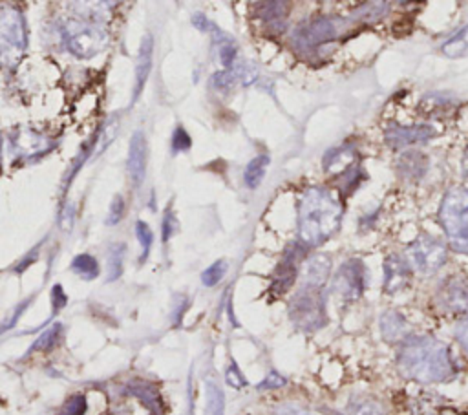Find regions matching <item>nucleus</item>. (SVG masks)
Segmentation results:
<instances>
[{"label": "nucleus", "mask_w": 468, "mask_h": 415, "mask_svg": "<svg viewBox=\"0 0 468 415\" xmlns=\"http://www.w3.org/2000/svg\"><path fill=\"white\" fill-rule=\"evenodd\" d=\"M274 415H314V413H313V411H307V410H303V408L287 404V406H280V408L274 411Z\"/></svg>", "instance_id": "obj_44"}, {"label": "nucleus", "mask_w": 468, "mask_h": 415, "mask_svg": "<svg viewBox=\"0 0 468 415\" xmlns=\"http://www.w3.org/2000/svg\"><path fill=\"white\" fill-rule=\"evenodd\" d=\"M124 250L126 247L122 243H113L108 250V280H115L122 272V261H124Z\"/></svg>", "instance_id": "obj_29"}, {"label": "nucleus", "mask_w": 468, "mask_h": 415, "mask_svg": "<svg viewBox=\"0 0 468 415\" xmlns=\"http://www.w3.org/2000/svg\"><path fill=\"white\" fill-rule=\"evenodd\" d=\"M331 272V258L327 254H313L303 265V282L307 285L324 287Z\"/></svg>", "instance_id": "obj_19"}, {"label": "nucleus", "mask_w": 468, "mask_h": 415, "mask_svg": "<svg viewBox=\"0 0 468 415\" xmlns=\"http://www.w3.org/2000/svg\"><path fill=\"white\" fill-rule=\"evenodd\" d=\"M327 415H342V413H338V411H329Z\"/></svg>", "instance_id": "obj_47"}, {"label": "nucleus", "mask_w": 468, "mask_h": 415, "mask_svg": "<svg viewBox=\"0 0 468 415\" xmlns=\"http://www.w3.org/2000/svg\"><path fill=\"white\" fill-rule=\"evenodd\" d=\"M176 229H177V219H176V216L170 210H166V214L163 218V241L165 243L172 238Z\"/></svg>", "instance_id": "obj_43"}, {"label": "nucleus", "mask_w": 468, "mask_h": 415, "mask_svg": "<svg viewBox=\"0 0 468 415\" xmlns=\"http://www.w3.org/2000/svg\"><path fill=\"white\" fill-rule=\"evenodd\" d=\"M152 55H154V40L150 35H144L139 46V53H137V64H135V86H133V93H132V104L139 99L144 82L150 75L152 69Z\"/></svg>", "instance_id": "obj_16"}, {"label": "nucleus", "mask_w": 468, "mask_h": 415, "mask_svg": "<svg viewBox=\"0 0 468 415\" xmlns=\"http://www.w3.org/2000/svg\"><path fill=\"white\" fill-rule=\"evenodd\" d=\"M428 157L417 150H406L397 159V170L406 181H419L428 170Z\"/></svg>", "instance_id": "obj_17"}, {"label": "nucleus", "mask_w": 468, "mask_h": 415, "mask_svg": "<svg viewBox=\"0 0 468 415\" xmlns=\"http://www.w3.org/2000/svg\"><path fill=\"white\" fill-rule=\"evenodd\" d=\"M122 214H124V199H122V196H115L112 205H110L106 223L108 225H117L122 219Z\"/></svg>", "instance_id": "obj_39"}, {"label": "nucleus", "mask_w": 468, "mask_h": 415, "mask_svg": "<svg viewBox=\"0 0 468 415\" xmlns=\"http://www.w3.org/2000/svg\"><path fill=\"white\" fill-rule=\"evenodd\" d=\"M71 271L82 280H93L99 276V261L91 254H79L71 261Z\"/></svg>", "instance_id": "obj_25"}, {"label": "nucleus", "mask_w": 468, "mask_h": 415, "mask_svg": "<svg viewBox=\"0 0 468 415\" xmlns=\"http://www.w3.org/2000/svg\"><path fill=\"white\" fill-rule=\"evenodd\" d=\"M135 236L143 247V252H141V261L146 260L148 252H150V247H152V241H154V234H152V229L148 227L146 221H135Z\"/></svg>", "instance_id": "obj_35"}, {"label": "nucleus", "mask_w": 468, "mask_h": 415, "mask_svg": "<svg viewBox=\"0 0 468 415\" xmlns=\"http://www.w3.org/2000/svg\"><path fill=\"white\" fill-rule=\"evenodd\" d=\"M455 340L459 342L461 349L468 356V316L464 320H461L459 325L455 327Z\"/></svg>", "instance_id": "obj_42"}, {"label": "nucleus", "mask_w": 468, "mask_h": 415, "mask_svg": "<svg viewBox=\"0 0 468 415\" xmlns=\"http://www.w3.org/2000/svg\"><path fill=\"white\" fill-rule=\"evenodd\" d=\"M192 144V139L190 135L186 133V130L183 126H176L174 133H172V152L177 154V152H186Z\"/></svg>", "instance_id": "obj_38"}, {"label": "nucleus", "mask_w": 468, "mask_h": 415, "mask_svg": "<svg viewBox=\"0 0 468 415\" xmlns=\"http://www.w3.org/2000/svg\"><path fill=\"white\" fill-rule=\"evenodd\" d=\"M441 227L453 250L468 254V188H450L439 207Z\"/></svg>", "instance_id": "obj_3"}, {"label": "nucleus", "mask_w": 468, "mask_h": 415, "mask_svg": "<svg viewBox=\"0 0 468 415\" xmlns=\"http://www.w3.org/2000/svg\"><path fill=\"white\" fill-rule=\"evenodd\" d=\"M27 46L26 18L20 9L0 7V64L13 66Z\"/></svg>", "instance_id": "obj_6"}, {"label": "nucleus", "mask_w": 468, "mask_h": 415, "mask_svg": "<svg viewBox=\"0 0 468 415\" xmlns=\"http://www.w3.org/2000/svg\"><path fill=\"white\" fill-rule=\"evenodd\" d=\"M60 35L64 46L80 59H91L99 55L106 44L108 35L99 26L86 18H68L60 26Z\"/></svg>", "instance_id": "obj_5"}, {"label": "nucleus", "mask_w": 468, "mask_h": 415, "mask_svg": "<svg viewBox=\"0 0 468 415\" xmlns=\"http://www.w3.org/2000/svg\"><path fill=\"white\" fill-rule=\"evenodd\" d=\"M397 366L406 378L420 384L448 382L457 371L448 346L428 335H410L402 340Z\"/></svg>", "instance_id": "obj_1"}, {"label": "nucleus", "mask_w": 468, "mask_h": 415, "mask_svg": "<svg viewBox=\"0 0 468 415\" xmlns=\"http://www.w3.org/2000/svg\"><path fill=\"white\" fill-rule=\"evenodd\" d=\"M225 272H227V261L225 260H218V261H214L212 265H208L201 272V282H203V285L212 287V285H216V283H219L223 280Z\"/></svg>", "instance_id": "obj_33"}, {"label": "nucleus", "mask_w": 468, "mask_h": 415, "mask_svg": "<svg viewBox=\"0 0 468 415\" xmlns=\"http://www.w3.org/2000/svg\"><path fill=\"white\" fill-rule=\"evenodd\" d=\"M340 20L335 16H314L307 22L298 24L291 33V42L298 53H313L324 44L333 42L340 31Z\"/></svg>", "instance_id": "obj_7"}, {"label": "nucleus", "mask_w": 468, "mask_h": 415, "mask_svg": "<svg viewBox=\"0 0 468 415\" xmlns=\"http://www.w3.org/2000/svg\"><path fill=\"white\" fill-rule=\"evenodd\" d=\"M349 415H386V413L377 400L356 399L349 404Z\"/></svg>", "instance_id": "obj_32"}, {"label": "nucleus", "mask_w": 468, "mask_h": 415, "mask_svg": "<svg viewBox=\"0 0 468 415\" xmlns=\"http://www.w3.org/2000/svg\"><path fill=\"white\" fill-rule=\"evenodd\" d=\"M0 150H2V137H0ZM0 168H2V161H0Z\"/></svg>", "instance_id": "obj_48"}, {"label": "nucleus", "mask_w": 468, "mask_h": 415, "mask_svg": "<svg viewBox=\"0 0 468 415\" xmlns=\"http://www.w3.org/2000/svg\"><path fill=\"white\" fill-rule=\"evenodd\" d=\"M289 13L287 2H260L256 4V15L265 24H278L282 22Z\"/></svg>", "instance_id": "obj_24"}, {"label": "nucleus", "mask_w": 468, "mask_h": 415, "mask_svg": "<svg viewBox=\"0 0 468 415\" xmlns=\"http://www.w3.org/2000/svg\"><path fill=\"white\" fill-rule=\"evenodd\" d=\"M380 333L386 342L395 344L410 336V325L400 313L389 309V311H384L380 316Z\"/></svg>", "instance_id": "obj_18"}, {"label": "nucleus", "mask_w": 468, "mask_h": 415, "mask_svg": "<svg viewBox=\"0 0 468 415\" xmlns=\"http://www.w3.org/2000/svg\"><path fill=\"white\" fill-rule=\"evenodd\" d=\"M446 247L430 234L417 236L406 249V260L420 274L437 272L446 261Z\"/></svg>", "instance_id": "obj_8"}, {"label": "nucleus", "mask_w": 468, "mask_h": 415, "mask_svg": "<svg viewBox=\"0 0 468 415\" xmlns=\"http://www.w3.org/2000/svg\"><path fill=\"white\" fill-rule=\"evenodd\" d=\"M212 38H214V46L218 51V59L221 62V66L225 69H230L236 64V57H238V46L232 40V37H229L227 33H223L216 24L210 29Z\"/></svg>", "instance_id": "obj_22"}, {"label": "nucleus", "mask_w": 468, "mask_h": 415, "mask_svg": "<svg viewBox=\"0 0 468 415\" xmlns=\"http://www.w3.org/2000/svg\"><path fill=\"white\" fill-rule=\"evenodd\" d=\"M442 402L435 395H420L415 399L413 415H441Z\"/></svg>", "instance_id": "obj_30"}, {"label": "nucleus", "mask_w": 468, "mask_h": 415, "mask_svg": "<svg viewBox=\"0 0 468 415\" xmlns=\"http://www.w3.org/2000/svg\"><path fill=\"white\" fill-rule=\"evenodd\" d=\"M303 254V245H289L283 258L280 260V263L274 267L272 278H271V287L269 293L272 296H282L283 293L289 291V287L296 282L298 276V261L300 256Z\"/></svg>", "instance_id": "obj_11"}, {"label": "nucleus", "mask_w": 468, "mask_h": 415, "mask_svg": "<svg viewBox=\"0 0 468 415\" xmlns=\"http://www.w3.org/2000/svg\"><path fill=\"white\" fill-rule=\"evenodd\" d=\"M353 165H356V152L353 144L333 148L324 157V168L325 172H336L338 176L349 170Z\"/></svg>", "instance_id": "obj_21"}, {"label": "nucleus", "mask_w": 468, "mask_h": 415, "mask_svg": "<svg viewBox=\"0 0 468 415\" xmlns=\"http://www.w3.org/2000/svg\"><path fill=\"white\" fill-rule=\"evenodd\" d=\"M271 165V157L267 154H261V155H256L247 166H245V172H243V181L249 188H256L260 186L267 168Z\"/></svg>", "instance_id": "obj_23"}, {"label": "nucleus", "mask_w": 468, "mask_h": 415, "mask_svg": "<svg viewBox=\"0 0 468 415\" xmlns=\"http://www.w3.org/2000/svg\"><path fill=\"white\" fill-rule=\"evenodd\" d=\"M289 318L296 329L305 333H314L327 325V311H325V291L324 287L302 283V287L291 296Z\"/></svg>", "instance_id": "obj_4"}, {"label": "nucleus", "mask_w": 468, "mask_h": 415, "mask_svg": "<svg viewBox=\"0 0 468 415\" xmlns=\"http://www.w3.org/2000/svg\"><path fill=\"white\" fill-rule=\"evenodd\" d=\"M207 393V404H205V413L207 415H223L225 413V397L219 386L214 380H207L205 386Z\"/></svg>", "instance_id": "obj_26"}, {"label": "nucleus", "mask_w": 468, "mask_h": 415, "mask_svg": "<svg viewBox=\"0 0 468 415\" xmlns=\"http://www.w3.org/2000/svg\"><path fill=\"white\" fill-rule=\"evenodd\" d=\"M225 380H227V384L229 386H232V388H243L245 384H247V380L243 378V375H241V371L238 369V366L232 362L227 369H225Z\"/></svg>", "instance_id": "obj_40"}, {"label": "nucleus", "mask_w": 468, "mask_h": 415, "mask_svg": "<svg viewBox=\"0 0 468 415\" xmlns=\"http://www.w3.org/2000/svg\"><path fill=\"white\" fill-rule=\"evenodd\" d=\"M212 86L218 88V90H229L234 86V82H238V77H236V71L230 68V69H221V71H216L210 79Z\"/></svg>", "instance_id": "obj_37"}, {"label": "nucleus", "mask_w": 468, "mask_h": 415, "mask_svg": "<svg viewBox=\"0 0 468 415\" xmlns=\"http://www.w3.org/2000/svg\"><path fill=\"white\" fill-rule=\"evenodd\" d=\"M51 300H53V311H58V309L64 307L66 296H64L62 285H55V287H53V291H51Z\"/></svg>", "instance_id": "obj_45"}, {"label": "nucleus", "mask_w": 468, "mask_h": 415, "mask_svg": "<svg viewBox=\"0 0 468 415\" xmlns=\"http://www.w3.org/2000/svg\"><path fill=\"white\" fill-rule=\"evenodd\" d=\"M468 51V26L457 31L448 42L442 44V53L446 57H459Z\"/></svg>", "instance_id": "obj_28"}, {"label": "nucleus", "mask_w": 468, "mask_h": 415, "mask_svg": "<svg viewBox=\"0 0 468 415\" xmlns=\"http://www.w3.org/2000/svg\"><path fill=\"white\" fill-rule=\"evenodd\" d=\"M285 382L287 380L278 371H269L267 377L258 384V389H276V388L285 386Z\"/></svg>", "instance_id": "obj_41"}, {"label": "nucleus", "mask_w": 468, "mask_h": 415, "mask_svg": "<svg viewBox=\"0 0 468 415\" xmlns=\"http://www.w3.org/2000/svg\"><path fill=\"white\" fill-rule=\"evenodd\" d=\"M461 170H463V176L468 179V148H466V152H464V155H463V161H461Z\"/></svg>", "instance_id": "obj_46"}, {"label": "nucleus", "mask_w": 468, "mask_h": 415, "mask_svg": "<svg viewBox=\"0 0 468 415\" xmlns=\"http://www.w3.org/2000/svg\"><path fill=\"white\" fill-rule=\"evenodd\" d=\"M342 221V203L325 186H307L298 197L296 229L303 247H318L333 238Z\"/></svg>", "instance_id": "obj_2"}, {"label": "nucleus", "mask_w": 468, "mask_h": 415, "mask_svg": "<svg viewBox=\"0 0 468 415\" xmlns=\"http://www.w3.org/2000/svg\"><path fill=\"white\" fill-rule=\"evenodd\" d=\"M128 174L135 188H139L144 181L146 174V137L141 130L133 132L128 146Z\"/></svg>", "instance_id": "obj_15"}, {"label": "nucleus", "mask_w": 468, "mask_h": 415, "mask_svg": "<svg viewBox=\"0 0 468 415\" xmlns=\"http://www.w3.org/2000/svg\"><path fill=\"white\" fill-rule=\"evenodd\" d=\"M448 102H450V99H446L444 95H437V93L424 95V99L419 104V110H420V113L431 115L435 112H444L448 108Z\"/></svg>", "instance_id": "obj_34"}, {"label": "nucleus", "mask_w": 468, "mask_h": 415, "mask_svg": "<svg viewBox=\"0 0 468 415\" xmlns=\"http://www.w3.org/2000/svg\"><path fill=\"white\" fill-rule=\"evenodd\" d=\"M411 282V265L404 256L389 254L384 260V293L397 294Z\"/></svg>", "instance_id": "obj_13"}, {"label": "nucleus", "mask_w": 468, "mask_h": 415, "mask_svg": "<svg viewBox=\"0 0 468 415\" xmlns=\"http://www.w3.org/2000/svg\"><path fill=\"white\" fill-rule=\"evenodd\" d=\"M88 410L86 399L82 395H73L69 397L62 408H60V415H84Z\"/></svg>", "instance_id": "obj_36"}, {"label": "nucleus", "mask_w": 468, "mask_h": 415, "mask_svg": "<svg viewBox=\"0 0 468 415\" xmlns=\"http://www.w3.org/2000/svg\"><path fill=\"white\" fill-rule=\"evenodd\" d=\"M437 303L452 314L468 313V278L455 274L444 280L437 293Z\"/></svg>", "instance_id": "obj_12"}, {"label": "nucleus", "mask_w": 468, "mask_h": 415, "mask_svg": "<svg viewBox=\"0 0 468 415\" xmlns=\"http://www.w3.org/2000/svg\"><path fill=\"white\" fill-rule=\"evenodd\" d=\"M128 393L137 397L148 410L152 415H161L163 413V399L159 389L144 380H133L128 384Z\"/></svg>", "instance_id": "obj_20"}, {"label": "nucleus", "mask_w": 468, "mask_h": 415, "mask_svg": "<svg viewBox=\"0 0 468 415\" xmlns=\"http://www.w3.org/2000/svg\"><path fill=\"white\" fill-rule=\"evenodd\" d=\"M435 132L428 124H415V126H400V124H389L386 128L384 139L386 144L391 148H404L417 143H426L430 137H433Z\"/></svg>", "instance_id": "obj_14"}, {"label": "nucleus", "mask_w": 468, "mask_h": 415, "mask_svg": "<svg viewBox=\"0 0 468 415\" xmlns=\"http://www.w3.org/2000/svg\"><path fill=\"white\" fill-rule=\"evenodd\" d=\"M366 289V265L358 258H349L336 269L331 280L333 294L344 302L353 303L356 302Z\"/></svg>", "instance_id": "obj_9"}, {"label": "nucleus", "mask_w": 468, "mask_h": 415, "mask_svg": "<svg viewBox=\"0 0 468 415\" xmlns=\"http://www.w3.org/2000/svg\"><path fill=\"white\" fill-rule=\"evenodd\" d=\"M388 11H389V4L386 2H366L355 11V16L371 24L380 20Z\"/></svg>", "instance_id": "obj_27"}, {"label": "nucleus", "mask_w": 468, "mask_h": 415, "mask_svg": "<svg viewBox=\"0 0 468 415\" xmlns=\"http://www.w3.org/2000/svg\"><path fill=\"white\" fill-rule=\"evenodd\" d=\"M58 336H60V324H53L49 329H46L33 344L31 347V353L33 351H48L51 347L57 346L58 342Z\"/></svg>", "instance_id": "obj_31"}, {"label": "nucleus", "mask_w": 468, "mask_h": 415, "mask_svg": "<svg viewBox=\"0 0 468 415\" xmlns=\"http://www.w3.org/2000/svg\"><path fill=\"white\" fill-rule=\"evenodd\" d=\"M55 146V139L31 126H18L9 135V148L16 159H37L51 152Z\"/></svg>", "instance_id": "obj_10"}]
</instances>
